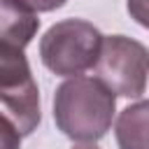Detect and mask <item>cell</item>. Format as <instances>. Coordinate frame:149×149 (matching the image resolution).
<instances>
[{"mask_svg": "<svg viewBox=\"0 0 149 149\" xmlns=\"http://www.w3.org/2000/svg\"><path fill=\"white\" fill-rule=\"evenodd\" d=\"M116 95L95 77H68L54 93L56 128L74 142H98L112 128Z\"/></svg>", "mask_w": 149, "mask_h": 149, "instance_id": "1", "label": "cell"}, {"mask_svg": "<svg viewBox=\"0 0 149 149\" xmlns=\"http://www.w3.org/2000/svg\"><path fill=\"white\" fill-rule=\"evenodd\" d=\"M102 33L84 19L56 21L40 40V58L58 77H79L98 61Z\"/></svg>", "mask_w": 149, "mask_h": 149, "instance_id": "2", "label": "cell"}, {"mask_svg": "<svg viewBox=\"0 0 149 149\" xmlns=\"http://www.w3.org/2000/svg\"><path fill=\"white\" fill-rule=\"evenodd\" d=\"M93 72L95 79L102 81L114 95L142 98L147 91L149 51L142 42L126 35L102 37Z\"/></svg>", "mask_w": 149, "mask_h": 149, "instance_id": "3", "label": "cell"}, {"mask_svg": "<svg viewBox=\"0 0 149 149\" xmlns=\"http://www.w3.org/2000/svg\"><path fill=\"white\" fill-rule=\"evenodd\" d=\"M0 114L19 130V135H30L42 121L40 109V88L30 79L14 88H0Z\"/></svg>", "mask_w": 149, "mask_h": 149, "instance_id": "4", "label": "cell"}, {"mask_svg": "<svg viewBox=\"0 0 149 149\" xmlns=\"http://www.w3.org/2000/svg\"><path fill=\"white\" fill-rule=\"evenodd\" d=\"M40 30V16L21 0H0V42L26 49Z\"/></svg>", "mask_w": 149, "mask_h": 149, "instance_id": "5", "label": "cell"}, {"mask_svg": "<svg viewBox=\"0 0 149 149\" xmlns=\"http://www.w3.org/2000/svg\"><path fill=\"white\" fill-rule=\"evenodd\" d=\"M147 119H149V105L144 98L121 109L114 123L119 149H147Z\"/></svg>", "mask_w": 149, "mask_h": 149, "instance_id": "6", "label": "cell"}, {"mask_svg": "<svg viewBox=\"0 0 149 149\" xmlns=\"http://www.w3.org/2000/svg\"><path fill=\"white\" fill-rule=\"evenodd\" d=\"M35 79L23 49L0 42V88H14Z\"/></svg>", "mask_w": 149, "mask_h": 149, "instance_id": "7", "label": "cell"}, {"mask_svg": "<svg viewBox=\"0 0 149 149\" xmlns=\"http://www.w3.org/2000/svg\"><path fill=\"white\" fill-rule=\"evenodd\" d=\"M0 149H21V135L19 130L0 114Z\"/></svg>", "mask_w": 149, "mask_h": 149, "instance_id": "8", "label": "cell"}, {"mask_svg": "<svg viewBox=\"0 0 149 149\" xmlns=\"http://www.w3.org/2000/svg\"><path fill=\"white\" fill-rule=\"evenodd\" d=\"M21 2H26L33 12H54V9H58V7H63L68 0H21Z\"/></svg>", "mask_w": 149, "mask_h": 149, "instance_id": "9", "label": "cell"}, {"mask_svg": "<svg viewBox=\"0 0 149 149\" xmlns=\"http://www.w3.org/2000/svg\"><path fill=\"white\" fill-rule=\"evenodd\" d=\"M72 149H100V147H95V142H77Z\"/></svg>", "mask_w": 149, "mask_h": 149, "instance_id": "10", "label": "cell"}]
</instances>
